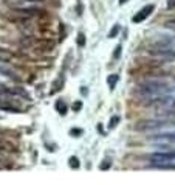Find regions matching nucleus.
<instances>
[{"label": "nucleus", "instance_id": "nucleus-1", "mask_svg": "<svg viewBox=\"0 0 175 185\" xmlns=\"http://www.w3.org/2000/svg\"><path fill=\"white\" fill-rule=\"evenodd\" d=\"M167 90L166 84L164 83H155V81H147V83H143L136 87V92L140 96L144 98H150V96H158L163 95L164 92Z\"/></svg>", "mask_w": 175, "mask_h": 185}, {"label": "nucleus", "instance_id": "nucleus-2", "mask_svg": "<svg viewBox=\"0 0 175 185\" xmlns=\"http://www.w3.org/2000/svg\"><path fill=\"white\" fill-rule=\"evenodd\" d=\"M44 14L40 9H31V8H14L13 11L9 13V17L14 19V22H25L29 20L36 16H40Z\"/></svg>", "mask_w": 175, "mask_h": 185}, {"label": "nucleus", "instance_id": "nucleus-3", "mask_svg": "<svg viewBox=\"0 0 175 185\" xmlns=\"http://www.w3.org/2000/svg\"><path fill=\"white\" fill-rule=\"evenodd\" d=\"M152 11H153V5H147V7H144V8H141L138 13L133 16V20L135 23H140V22H143V20H146L147 17L152 14Z\"/></svg>", "mask_w": 175, "mask_h": 185}, {"label": "nucleus", "instance_id": "nucleus-4", "mask_svg": "<svg viewBox=\"0 0 175 185\" xmlns=\"http://www.w3.org/2000/svg\"><path fill=\"white\" fill-rule=\"evenodd\" d=\"M163 126L161 121H152V120H143L140 123H136L135 125V129L138 131H147V129H155V128H160Z\"/></svg>", "mask_w": 175, "mask_h": 185}, {"label": "nucleus", "instance_id": "nucleus-5", "mask_svg": "<svg viewBox=\"0 0 175 185\" xmlns=\"http://www.w3.org/2000/svg\"><path fill=\"white\" fill-rule=\"evenodd\" d=\"M149 159L155 163H164L167 160L175 159V152H158V154H152Z\"/></svg>", "mask_w": 175, "mask_h": 185}, {"label": "nucleus", "instance_id": "nucleus-6", "mask_svg": "<svg viewBox=\"0 0 175 185\" xmlns=\"http://www.w3.org/2000/svg\"><path fill=\"white\" fill-rule=\"evenodd\" d=\"M0 75H5V76L11 78V79H16V81H20L19 76H16V73H14V72H8V69H5L3 65H0Z\"/></svg>", "mask_w": 175, "mask_h": 185}, {"label": "nucleus", "instance_id": "nucleus-7", "mask_svg": "<svg viewBox=\"0 0 175 185\" xmlns=\"http://www.w3.org/2000/svg\"><path fill=\"white\" fill-rule=\"evenodd\" d=\"M116 81H118V75H112V76H108V86L113 89L115 87V84H116Z\"/></svg>", "mask_w": 175, "mask_h": 185}, {"label": "nucleus", "instance_id": "nucleus-8", "mask_svg": "<svg viewBox=\"0 0 175 185\" xmlns=\"http://www.w3.org/2000/svg\"><path fill=\"white\" fill-rule=\"evenodd\" d=\"M77 44H79V47H84V45H85V36H84L82 33L77 36Z\"/></svg>", "mask_w": 175, "mask_h": 185}, {"label": "nucleus", "instance_id": "nucleus-9", "mask_svg": "<svg viewBox=\"0 0 175 185\" xmlns=\"http://www.w3.org/2000/svg\"><path fill=\"white\" fill-rule=\"evenodd\" d=\"M118 30H119V27H118V25H115L113 30H110V33H108V38H115V36L118 34Z\"/></svg>", "mask_w": 175, "mask_h": 185}, {"label": "nucleus", "instance_id": "nucleus-10", "mask_svg": "<svg viewBox=\"0 0 175 185\" xmlns=\"http://www.w3.org/2000/svg\"><path fill=\"white\" fill-rule=\"evenodd\" d=\"M119 54H121V45H118V47H116V50H115V53H113V58H115V59H118V58H119Z\"/></svg>", "mask_w": 175, "mask_h": 185}, {"label": "nucleus", "instance_id": "nucleus-11", "mask_svg": "<svg viewBox=\"0 0 175 185\" xmlns=\"http://www.w3.org/2000/svg\"><path fill=\"white\" fill-rule=\"evenodd\" d=\"M118 120H119L118 117H113V121H110V125H108V128H113V126L118 123Z\"/></svg>", "mask_w": 175, "mask_h": 185}, {"label": "nucleus", "instance_id": "nucleus-12", "mask_svg": "<svg viewBox=\"0 0 175 185\" xmlns=\"http://www.w3.org/2000/svg\"><path fill=\"white\" fill-rule=\"evenodd\" d=\"M81 106H82V103H81V101H77V103L75 104V106H73V109H75V110H79V109H81Z\"/></svg>", "mask_w": 175, "mask_h": 185}, {"label": "nucleus", "instance_id": "nucleus-13", "mask_svg": "<svg viewBox=\"0 0 175 185\" xmlns=\"http://www.w3.org/2000/svg\"><path fill=\"white\" fill-rule=\"evenodd\" d=\"M126 2H129V0H119V5H124Z\"/></svg>", "mask_w": 175, "mask_h": 185}, {"label": "nucleus", "instance_id": "nucleus-14", "mask_svg": "<svg viewBox=\"0 0 175 185\" xmlns=\"http://www.w3.org/2000/svg\"><path fill=\"white\" fill-rule=\"evenodd\" d=\"M27 2H40V0H27Z\"/></svg>", "mask_w": 175, "mask_h": 185}]
</instances>
